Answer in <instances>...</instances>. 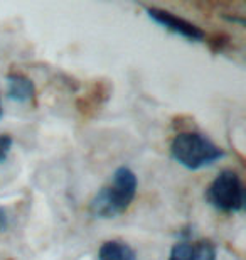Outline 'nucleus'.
<instances>
[{
	"label": "nucleus",
	"mask_w": 246,
	"mask_h": 260,
	"mask_svg": "<svg viewBox=\"0 0 246 260\" xmlns=\"http://www.w3.org/2000/svg\"><path fill=\"white\" fill-rule=\"evenodd\" d=\"M138 188L137 174L130 168H118L112 176V181L103 186L90 201V213L95 218L110 220L125 213L135 200Z\"/></svg>",
	"instance_id": "obj_1"
},
{
	"label": "nucleus",
	"mask_w": 246,
	"mask_h": 260,
	"mask_svg": "<svg viewBox=\"0 0 246 260\" xmlns=\"http://www.w3.org/2000/svg\"><path fill=\"white\" fill-rule=\"evenodd\" d=\"M170 154L177 162L191 171L214 164L224 157V150L201 132H179L170 144Z\"/></svg>",
	"instance_id": "obj_2"
},
{
	"label": "nucleus",
	"mask_w": 246,
	"mask_h": 260,
	"mask_svg": "<svg viewBox=\"0 0 246 260\" xmlns=\"http://www.w3.org/2000/svg\"><path fill=\"white\" fill-rule=\"evenodd\" d=\"M206 200L219 211H241L244 205V186L241 178L231 169L221 171L207 186Z\"/></svg>",
	"instance_id": "obj_3"
},
{
	"label": "nucleus",
	"mask_w": 246,
	"mask_h": 260,
	"mask_svg": "<svg viewBox=\"0 0 246 260\" xmlns=\"http://www.w3.org/2000/svg\"><path fill=\"white\" fill-rule=\"evenodd\" d=\"M145 10H147L149 17L152 20H155L157 24L162 25V27L167 30H170V32L182 36V38H186L189 41H194V43L206 39V34H204V30L199 27V25L179 17V15H175L174 12H169V10H164L159 7H145Z\"/></svg>",
	"instance_id": "obj_4"
},
{
	"label": "nucleus",
	"mask_w": 246,
	"mask_h": 260,
	"mask_svg": "<svg viewBox=\"0 0 246 260\" xmlns=\"http://www.w3.org/2000/svg\"><path fill=\"white\" fill-rule=\"evenodd\" d=\"M36 95L34 83L20 73H10L7 76V96L14 102H30Z\"/></svg>",
	"instance_id": "obj_5"
},
{
	"label": "nucleus",
	"mask_w": 246,
	"mask_h": 260,
	"mask_svg": "<svg viewBox=\"0 0 246 260\" xmlns=\"http://www.w3.org/2000/svg\"><path fill=\"white\" fill-rule=\"evenodd\" d=\"M98 260H138L137 253L122 240H108L98 250Z\"/></svg>",
	"instance_id": "obj_6"
},
{
	"label": "nucleus",
	"mask_w": 246,
	"mask_h": 260,
	"mask_svg": "<svg viewBox=\"0 0 246 260\" xmlns=\"http://www.w3.org/2000/svg\"><path fill=\"white\" fill-rule=\"evenodd\" d=\"M216 245L209 238L191 243V260H216Z\"/></svg>",
	"instance_id": "obj_7"
},
{
	"label": "nucleus",
	"mask_w": 246,
	"mask_h": 260,
	"mask_svg": "<svg viewBox=\"0 0 246 260\" xmlns=\"http://www.w3.org/2000/svg\"><path fill=\"white\" fill-rule=\"evenodd\" d=\"M169 260H191V243L179 242L172 247Z\"/></svg>",
	"instance_id": "obj_8"
},
{
	"label": "nucleus",
	"mask_w": 246,
	"mask_h": 260,
	"mask_svg": "<svg viewBox=\"0 0 246 260\" xmlns=\"http://www.w3.org/2000/svg\"><path fill=\"white\" fill-rule=\"evenodd\" d=\"M10 149H12V137L9 134H0V164L7 159Z\"/></svg>",
	"instance_id": "obj_9"
},
{
	"label": "nucleus",
	"mask_w": 246,
	"mask_h": 260,
	"mask_svg": "<svg viewBox=\"0 0 246 260\" xmlns=\"http://www.w3.org/2000/svg\"><path fill=\"white\" fill-rule=\"evenodd\" d=\"M5 221H7V216H5V211L0 208V230L5 226Z\"/></svg>",
	"instance_id": "obj_10"
},
{
	"label": "nucleus",
	"mask_w": 246,
	"mask_h": 260,
	"mask_svg": "<svg viewBox=\"0 0 246 260\" xmlns=\"http://www.w3.org/2000/svg\"><path fill=\"white\" fill-rule=\"evenodd\" d=\"M0 118H2V107H0Z\"/></svg>",
	"instance_id": "obj_11"
}]
</instances>
